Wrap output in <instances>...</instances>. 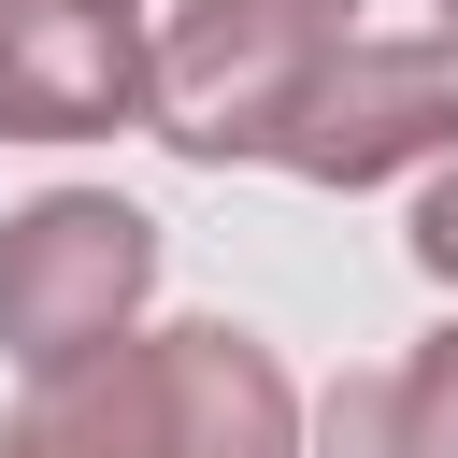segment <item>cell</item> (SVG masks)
Segmentation results:
<instances>
[{"instance_id":"1","label":"cell","mask_w":458,"mask_h":458,"mask_svg":"<svg viewBox=\"0 0 458 458\" xmlns=\"http://www.w3.org/2000/svg\"><path fill=\"white\" fill-rule=\"evenodd\" d=\"M0 458H301V386L258 329H129L0 415Z\"/></svg>"},{"instance_id":"2","label":"cell","mask_w":458,"mask_h":458,"mask_svg":"<svg viewBox=\"0 0 458 458\" xmlns=\"http://www.w3.org/2000/svg\"><path fill=\"white\" fill-rule=\"evenodd\" d=\"M157 143L172 157H272L286 100L358 43V0H172L157 29Z\"/></svg>"},{"instance_id":"3","label":"cell","mask_w":458,"mask_h":458,"mask_svg":"<svg viewBox=\"0 0 458 458\" xmlns=\"http://www.w3.org/2000/svg\"><path fill=\"white\" fill-rule=\"evenodd\" d=\"M143 286H157V215L114 200V186H43L29 215H0V358L43 386V372H86L100 344L143 329Z\"/></svg>"},{"instance_id":"4","label":"cell","mask_w":458,"mask_h":458,"mask_svg":"<svg viewBox=\"0 0 458 458\" xmlns=\"http://www.w3.org/2000/svg\"><path fill=\"white\" fill-rule=\"evenodd\" d=\"M458 157V29H358L272 129V172L301 186H386Z\"/></svg>"},{"instance_id":"5","label":"cell","mask_w":458,"mask_h":458,"mask_svg":"<svg viewBox=\"0 0 458 458\" xmlns=\"http://www.w3.org/2000/svg\"><path fill=\"white\" fill-rule=\"evenodd\" d=\"M157 114V43L114 0H0V143H100Z\"/></svg>"},{"instance_id":"6","label":"cell","mask_w":458,"mask_h":458,"mask_svg":"<svg viewBox=\"0 0 458 458\" xmlns=\"http://www.w3.org/2000/svg\"><path fill=\"white\" fill-rule=\"evenodd\" d=\"M386 458H458V329L401 358V386H386Z\"/></svg>"},{"instance_id":"7","label":"cell","mask_w":458,"mask_h":458,"mask_svg":"<svg viewBox=\"0 0 458 458\" xmlns=\"http://www.w3.org/2000/svg\"><path fill=\"white\" fill-rule=\"evenodd\" d=\"M401 243H415V272H429V286H458V157H429V186H415V229H401Z\"/></svg>"},{"instance_id":"8","label":"cell","mask_w":458,"mask_h":458,"mask_svg":"<svg viewBox=\"0 0 458 458\" xmlns=\"http://www.w3.org/2000/svg\"><path fill=\"white\" fill-rule=\"evenodd\" d=\"M429 29H458V0H429Z\"/></svg>"},{"instance_id":"9","label":"cell","mask_w":458,"mask_h":458,"mask_svg":"<svg viewBox=\"0 0 458 458\" xmlns=\"http://www.w3.org/2000/svg\"><path fill=\"white\" fill-rule=\"evenodd\" d=\"M114 14H129V0H114Z\"/></svg>"}]
</instances>
